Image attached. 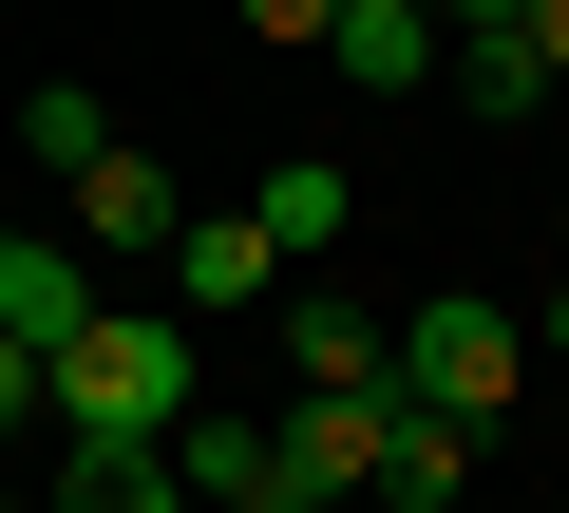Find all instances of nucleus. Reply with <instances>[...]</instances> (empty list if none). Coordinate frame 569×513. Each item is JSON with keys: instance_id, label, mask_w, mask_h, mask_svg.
Listing matches in <instances>:
<instances>
[{"instance_id": "obj_10", "label": "nucleus", "mask_w": 569, "mask_h": 513, "mask_svg": "<svg viewBox=\"0 0 569 513\" xmlns=\"http://www.w3.org/2000/svg\"><path fill=\"white\" fill-rule=\"evenodd\" d=\"M247 209H266V247H284V286H305V267H323V247H342V228H361V190H342V171H323V152H284V171H266V190H247Z\"/></svg>"}, {"instance_id": "obj_4", "label": "nucleus", "mask_w": 569, "mask_h": 513, "mask_svg": "<svg viewBox=\"0 0 569 513\" xmlns=\"http://www.w3.org/2000/svg\"><path fill=\"white\" fill-rule=\"evenodd\" d=\"M152 267H171V324H228V305H266V286H284V247H266V209H190Z\"/></svg>"}, {"instance_id": "obj_2", "label": "nucleus", "mask_w": 569, "mask_h": 513, "mask_svg": "<svg viewBox=\"0 0 569 513\" xmlns=\"http://www.w3.org/2000/svg\"><path fill=\"white\" fill-rule=\"evenodd\" d=\"M380 381H399L418 418H493V399L531 381V324H512V305H475V286H437L418 324H380Z\"/></svg>"}, {"instance_id": "obj_12", "label": "nucleus", "mask_w": 569, "mask_h": 513, "mask_svg": "<svg viewBox=\"0 0 569 513\" xmlns=\"http://www.w3.org/2000/svg\"><path fill=\"white\" fill-rule=\"evenodd\" d=\"M20 152H39L58 190H77V171L114 152V96H96V77H39V96H20Z\"/></svg>"}, {"instance_id": "obj_6", "label": "nucleus", "mask_w": 569, "mask_h": 513, "mask_svg": "<svg viewBox=\"0 0 569 513\" xmlns=\"http://www.w3.org/2000/svg\"><path fill=\"white\" fill-rule=\"evenodd\" d=\"M77 324H96V247H77V228H0V343L58 362Z\"/></svg>"}, {"instance_id": "obj_20", "label": "nucleus", "mask_w": 569, "mask_h": 513, "mask_svg": "<svg viewBox=\"0 0 569 513\" xmlns=\"http://www.w3.org/2000/svg\"><path fill=\"white\" fill-rule=\"evenodd\" d=\"M550 228H569V209H550Z\"/></svg>"}, {"instance_id": "obj_7", "label": "nucleus", "mask_w": 569, "mask_h": 513, "mask_svg": "<svg viewBox=\"0 0 569 513\" xmlns=\"http://www.w3.org/2000/svg\"><path fill=\"white\" fill-rule=\"evenodd\" d=\"M323 77L418 96V77H437V0H342V20H323Z\"/></svg>"}, {"instance_id": "obj_13", "label": "nucleus", "mask_w": 569, "mask_h": 513, "mask_svg": "<svg viewBox=\"0 0 569 513\" xmlns=\"http://www.w3.org/2000/svg\"><path fill=\"white\" fill-rule=\"evenodd\" d=\"M456 475H475V418H418V399H399V437H380V494H399V513H456Z\"/></svg>"}, {"instance_id": "obj_9", "label": "nucleus", "mask_w": 569, "mask_h": 513, "mask_svg": "<svg viewBox=\"0 0 569 513\" xmlns=\"http://www.w3.org/2000/svg\"><path fill=\"white\" fill-rule=\"evenodd\" d=\"M58 513H190L171 494V437H77L58 418Z\"/></svg>"}, {"instance_id": "obj_18", "label": "nucleus", "mask_w": 569, "mask_h": 513, "mask_svg": "<svg viewBox=\"0 0 569 513\" xmlns=\"http://www.w3.org/2000/svg\"><path fill=\"white\" fill-rule=\"evenodd\" d=\"M531 58H550V77H569V0H531Z\"/></svg>"}, {"instance_id": "obj_14", "label": "nucleus", "mask_w": 569, "mask_h": 513, "mask_svg": "<svg viewBox=\"0 0 569 513\" xmlns=\"http://www.w3.org/2000/svg\"><path fill=\"white\" fill-rule=\"evenodd\" d=\"M456 96H475V115H531L550 58H531V39H456Z\"/></svg>"}, {"instance_id": "obj_8", "label": "nucleus", "mask_w": 569, "mask_h": 513, "mask_svg": "<svg viewBox=\"0 0 569 513\" xmlns=\"http://www.w3.org/2000/svg\"><path fill=\"white\" fill-rule=\"evenodd\" d=\"M266 475H284V456H266V418H228V399H190V418H171V494H190V513H247Z\"/></svg>"}, {"instance_id": "obj_5", "label": "nucleus", "mask_w": 569, "mask_h": 513, "mask_svg": "<svg viewBox=\"0 0 569 513\" xmlns=\"http://www.w3.org/2000/svg\"><path fill=\"white\" fill-rule=\"evenodd\" d=\"M171 228H190V190H171V152H133V134H114V152L77 171V247H96V267H152Z\"/></svg>"}, {"instance_id": "obj_16", "label": "nucleus", "mask_w": 569, "mask_h": 513, "mask_svg": "<svg viewBox=\"0 0 569 513\" xmlns=\"http://www.w3.org/2000/svg\"><path fill=\"white\" fill-rule=\"evenodd\" d=\"M20 418H58V399H39V343H0V437H20Z\"/></svg>"}, {"instance_id": "obj_19", "label": "nucleus", "mask_w": 569, "mask_h": 513, "mask_svg": "<svg viewBox=\"0 0 569 513\" xmlns=\"http://www.w3.org/2000/svg\"><path fill=\"white\" fill-rule=\"evenodd\" d=\"M531 362H569V286H550V324H531Z\"/></svg>"}, {"instance_id": "obj_17", "label": "nucleus", "mask_w": 569, "mask_h": 513, "mask_svg": "<svg viewBox=\"0 0 569 513\" xmlns=\"http://www.w3.org/2000/svg\"><path fill=\"white\" fill-rule=\"evenodd\" d=\"M247 513H342V494H323V475H266V494H247Z\"/></svg>"}, {"instance_id": "obj_11", "label": "nucleus", "mask_w": 569, "mask_h": 513, "mask_svg": "<svg viewBox=\"0 0 569 513\" xmlns=\"http://www.w3.org/2000/svg\"><path fill=\"white\" fill-rule=\"evenodd\" d=\"M284 362H305V381H380V305H342V286L305 267V305H284Z\"/></svg>"}, {"instance_id": "obj_15", "label": "nucleus", "mask_w": 569, "mask_h": 513, "mask_svg": "<svg viewBox=\"0 0 569 513\" xmlns=\"http://www.w3.org/2000/svg\"><path fill=\"white\" fill-rule=\"evenodd\" d=\"M323 20L342 0H247V39H284V58H323Z\"/></svg>"}, {"instance_id": "obj_3", "label": "nucleus", "mask_w": 569, "mask_h": 513, "mask_svg": "<svg viewBox=\"0 0 569 513\" xmlns=\"http://www.w3.org/2000/svg\"><path fill=\"white\" fill-rule=\"evenodd\" d=\"M380 437H399V381H305V399L266 418V456L323 475V494H380Z\"/></svg>"}, {"instance_id": "obj_1", "label": "nucleus", "mask_w": 569, "mask_h": 513, "mask_svg": "<svg viewBox=\"0 0 569 513\" xmlns=\"http://www.w3.org/2000/svg\"><path fill=\"white\" fill-rule=\"evenodd\" d=\"M39 399H58L77 437H171V418H190V324H171V305H96V324L39 362Z\"/></svg>"}]
</instances>
